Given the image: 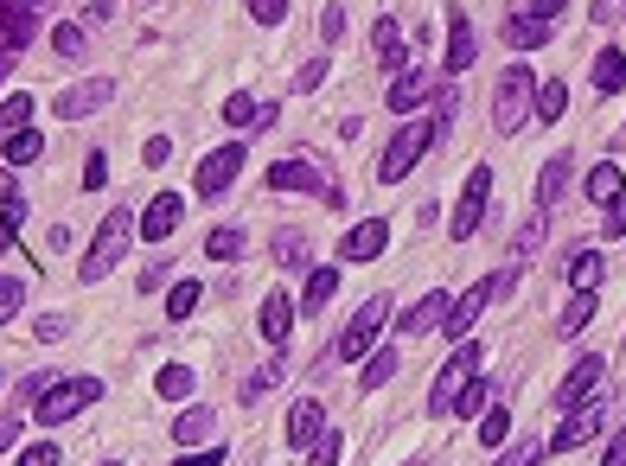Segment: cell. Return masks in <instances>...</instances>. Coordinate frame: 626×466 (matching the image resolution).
<instances>
[{"mask_svg":"<svg viewBox=\"0 0 626 466\" xmlns=\"http://www.w3.org/2000/svg\"><path fill=\"white\" fill-rule=\"evenodd\" d=\"M435 134H442V122H403V129L391 134V148H384V160H377V180L384 185H396V180H410L416 173V160L435 148Z\"/></svg>","mask_w":626,"mask_h":466,"instance_id":"6da1fadb","label":"cell"},{"mask_svg":"<svg viewBox=\"0 0 626 466\" xmlns=\"http://www.w3.org/2000/svg\"><path fill=\"white\" fill-rule=\"evenodd\" d=\"M531 97H537V78H531L524 64H512V71L498 78V90H493V129L498 134H518L524 115H531Z\"/></svg>","mask_w":626,"mask_h":466,"instance_id":"7a4b0ae2","label":"cell"},{"mask_svg":"<svg viewBox=\"0 0 626 466\" xmlns=\"http://www.w3.org/2000/svg\"><path fill=\"white\" fill-rule=\"evenodd\" d=\"M129 236H134V217H129V211H109L103 224H97V243H90V256H83V282H103L109 269L122 262Z\"/></svg>","mask_w":626,"mask_h":466,"instance_id":"3957f363","label":"cell"},{"mask_svg":"<svg viewBox=\"0 0 626 466\" xmlns=\"http://www.w3.org/2000/svg\"><path fill=\"white\" fill-rule=\"evenodd\" d=\"M97 396H103V384H97V377H64L58 389H46V396H39V422H52V428H58V422L83 415Z\"/></svg>","mask_w":626,"mask_h":466,"instance_id":"277c9868","label":"cell"},{"mask_svg":"<svg viewBox=\"0 0 626 466\" xmlns=\"http://www.w3.org/2000/svg\"><path fill=\"white\" fill-rule=\"evenodd\" d=\"M236 173H243V141H224V148H211L205 160H199V199H224L236 185Z\"/></svg>","mask_w":626,"mask_h":466,"instance_id":"5b68a950","label":"cell"},{"mask_svg":"<svg viewBox=\"0 0 626 466\" xmlns=\"http://www.w3.org/2000/svg\"><path fill=\"white\" fill-rule=\"evenodd\" d=\"M269 185H275V192H313V185H320V199L340 205V185L326 180V166H313V160H275V166H269Z\"/></svg>","mask_w":626,"mask_h":466,"instance_id":"8992f818","label":"cell"},{"mask_svg":"<svg viewBox=\"0 0 626 466\" xmlns=\"http://www.w3.org/2000/svg\"><path fill=\"white\" fill-rule=\"evenodd\" d=\"M384 320H391V301H384V294H377V301H365V307L352 313L345 338H340V358H365L371 345H377V333H384Z\"/></svg>","mask_w":626,"mask_h":466,"instance_id":"52a82bcc","label":"cell"},{"mask_svg":"<svg viewBox=\"0 0 626 466\" xmlns=\"http://www.w3.org/2000/svg\"><path fill=\"white\" fill-rule=\"evenodd\" d=\"M486 199H493V166H473L467 192H461V205H454V236H461V243L486 224Z\"/></svg>","mask_w":626,"mask_h":466,"instance_id":"ba28073f","label":"cell"},{"mask_svg":"<svg viewBox=\"0 0 626 466\" xmlns=\"http://www.w3.org/2000/svg\"><path fill=\"white\" fill-rule=\"evenodd\" d=\"M600 428H607V409H600V403H582V409H575L569 422L544 440V447H549V454H575V447H582V440H595Z\"/></svg>","mask_w":626,"mask_h":466,"instance_id":"9c48e42d","label":"cell"},{"mask_svg":"<svg viewBox=\"0 0 626 466\" xmlns=\"http://www.w3.org/2000/svg\"><path fill=\"white\" fill-rule=\"evenodd\" d=\"M473 364H479V345H473V338H467V345H461V352H454V358H447L442 364V377H435V409H454V396H461V389H467L473 384Z\"/></svg>","mask_w":626,"mask_h":466,"instance_id":"30bf717a","label":"cell"},{"mask_svg":"<svg viewBox=\"0 0 626 466\" xmlns=\"http://www.w3.org/2000/svg\"><path fill=\"white\" fill-rule=\"evenodd\" d=\"M600 377H607V364L600 358H575V371L563 377V389H556V409L569 415V409H582V403H595Z\"/></svg>","mask_w":626,"mask_h":466,"instance_id":"8fae6325","label":"cell"},{"mask_svg":"<svg viewBox=\"0 0 626 466\" xmlns=\"http://www.w3.org/2000/svg\"><path fill=\"white\" fill-rule=\"evenodd\" d=\"M109 97H115V83H109V78H90V83H71L52 109H58V122H78V115H97Z\"/></svg>","mask_w":626,"mask_h":466,"instance_id":"7c38bea8","label":"cell"},{"mask_svg":"<svg viewBox=\"0 0 626 466\" xmlns=\"http://www.w3.org/2000/svg\"><path fill=\"white\" fill-rule=\"evenodd\" d=\"M384 243H391V224H384V217H365V224H352V231L340 236V256L345 262H377Z\"/></svg>","mask_w":626,"mask_h":466,"instance_id":"4fadbf2b","label":"cell"},{"mask_svg":"<svg viewBox=\"0 0 626 466\" xmlns=\"http://www.w3.org/2000/svg\"><path fill=\"white\" fill-rule=\"evenodd\" d=\"M498 287H505V275H486V282L473 287V294H461V301H454V307H447L442 333H447V338H467V326H473V320H479V307H486V301H493Z\"/></svg>","mask_w":626,"mask_h":466,"instance_id":"5bb4252c","label":"cell"},{"mask_svg":"<svg viewBox=\"0 0 626 466\" xmlns=\"http://www.w3.org/2000/svg\"><path fill=\"white\" fill-rule=\"evenodd\" d=\"M447 307H454V301H447L442 287H428L416 307H403V320H396V326H403V338H422V333H435V326L447 320Z\"/></svg>","mask_w":626,"mask_h":466,"instance_id":"9a60e30c","label":"cell"},{"mask_svg":"<svg viewBox=\"0 0 626 466\" xmlns=\"http://www.w3.org/2000/svg\"><path fill=\"white\" fill-rule=\"evenodd\" d=\"M180 217H185V199H173V192H160L154 205L141 211V236H148V243H166V236L180 231Z\"/></svg>","mask_w":626,"mask_h":466,"instance_id":"2e32d148","label":"cell"},{"mask_svg":"<svg viewBox=\"0 0 626 466\" xmlns=\"http://www.w3.org/2000/svg\"><path fill=\"white\" fill-rule=\"evenodd\" d=\"M320 428H326L320 396H301V403L287 409V440H294V447H313V440H320Z\"/></svg>","mask_w":626,"mask_h":466,"instance_id":"e0dca14e","label":"cell"},{"mask_svg":"<svg viewBox=\"0 0 626 466\" xmlns=\"http://www.w3.org/2000/svg\"><path fill=\"white\" fill-rule=\"evenodd\" d=\"M287 326H294V301H287L282 287H269V294H262V338H269V345H282Z\"/></svg>","mask_w":626,"mask_h":466,"instance_id":"ac0fdd59","label":"cell"},{"mask_svg":"<svg viewBox=\"0 0 626 466\" xmlns=\"http://www.w3.org/2000/svg\"><path fill=\"white\" fill-rule=\"evenodd\" d=\"M473 52H479V45H473V20L467 13H454V27H447V78H461V71L473 64Z\"/></svg>","mask_w":626,"mask_h":466,"instance_id":"d6986e66","label":"cell"},{"mask_svg":"<svg viewBox=\"0 0 626 466\" xmlns=\"http://www.w3.org/2000/svg\"><path fill=\"white\" fill-rule=\"evenodd\" d=\"M505 45H512V52H537V45H549V20L512 13V27H505Z\"/></svg>","mask_w":626,"mask_h":466,"instance_id":"ffe728a7","label":"cell"},{"mask_svg":"<svg viewBox=\"0 0 626 466\" xmlns=\"http://www.w3.org/2000/svg\"><path fill=\"white\" fill-rule=\"evenodd\" d=\"M428 90H435V83L422 78V71H403V78L391 83V109H396V115H410V109L428 103Z\"/></svg>","mask_w":626,"mask_h":466,"instance_id":"44dd1931","label":"cell"},{"mask_svg":"<svg viewBox=\"0 0 626 466\" xmlns=\"http://www.w3.org/2000/svg\"><path fill=\"white\" fill-rule=\"evenodd\" d=\"M563 109H569V90L556 78H537V97H531V115L537 122H563Z\"/></svg>","mask_w":626,"mask_h":466,"instance_id":"7402d4cb","label":"cell"},{"mask_svg":"<svg viewBox=\"0 0 626 466\" xmlns=\"http://www.w3.org/2000/svg\"><path fill=\"white\" fill-rule=\"evenodd\" d=\"M0 154H7V166H32V160L46 154V134H32V129L0 134Z\"/></svg>","mask_w":626,"mask_h":466,"instance_id":"603a6c76","label":"cell"},{"mask_svg":"<svg viewBox=\"0 0 626 466\" xmlns=\"http://www.w3.org/2000/svg\"><path fill=\"white\" fill-rule=\"evenodd\" d=\"M620 166H614V160H600L595 173H588V185H582V192H588V199H595V205H614V199H620Z\"/></svg>","mask_w":626,"mask_h":466,"instance_id":"cb8c5ba5","label":"cell"},{"mask_svg":"<svg viewBox=\"0 0 626 466\" xmlns=\"http://www.w3.org/2000/svg\"><path fill=\"white\" fill-rule=\"evenodd\" d=\"M333 294H340V269H313V275H307V287H301V307H307V313H320L326 301H333Z\"/></svg>","mask_w":626,"mask_h":466,"instance_id":"d4e9b609","label":"cell"},{"mask_svg":"<svg viewBox=\"0 0 626 466\" xmlns=\"http://www.w3.org/2000/svg\"><path fill=\"white\" fill-rule=\"evenodd\" d=\"M563 180H569V160L556 154V160H544V173H537V205H556V199H563Z\"/></svg>","mask_w":626,"mask_h":466,"instance_id":"484cf974","label":"cell"},{"mask_svg":"<svg viewBox=\"0 0 626 466\" xmlns=\"http://www.w3.org/2000/svg\"><path fill=\"white\" fill-rule=\"evenodd\" d=\"M154 389H160V403H185V396H192V371H185V364H160Z\"/></svg>","mask_w":626,"mask_h":466,"instance_id":"4316f807","label":"cell"},{"mask_svg":"<svg viewBox=\"0 0 626 466\" xmlns=\"http://www.w3.org/2000/svg\"><path fill=\"white\" fill-rule=\"evenodd\" d=\"M620 83H626V58L614 52V45H607V52L595 58V90H600V97H614Z\"/></svg>","mask_w":626,"mask_h":466,"instance_id":"83f0119b","label":"cell"},{"mask_svg":"<svg viewBox=\"0 0 626 466\" xmlns=\"http://www.w3.org/2000/svg\"><path fill=\"white\" fill-rule=\"evenodd\" d=\"M20 7H27V0H13V7H0V45H7V52H20V45H27V32H32Z\"/></svg>","mask_w":626,"mask_h":466,"instance_id":"f1b7e54d","label":"cell"},{"mask_svg":"<svg viewBox=\"0 0 626 466\" xmlns=\"http://www.w3.org/2000/svg\"><path fill=\"white\" fill-rule=\"evenodd\" d=\"M205 250H211V256H224V262H236L243 250H250V236L236 231V224H218V231L205 236Z\"/></svg>","mask_w":626,"mask_h":466,"instance_id":"f546056e","label":"cell"},{"mask_svg":"<svg viewBox=\"0 0 626 466\" xmlns=\"http://www.w3.org/2000/svg\"><path fill=\"white\" fill-rule=\"evenodd\" d=\"M377 58H384V64H403V52H410V39H403V27H396V20H377Z\"/></svg>","mask_w":626,"mask_h":466,"instance_id":"4dcf8cb0","label":"cell"},{"mask_svg":"<svg viewBox=\"0 0 626 466\" xmlns=\"http://www.w3.org/2000/svg\"><path fill=\"white\" fill-rule=\"evenodd\" d=\"M27 122H32V97L27 90H13V97L0 103V134H20Z\"/></svg>","mask_w":626,"mask_h":466,"instance_id":"1f68e13d","label":"cell"},{"mask_svg":"<svg viewBox=\"0 0 626 466\" xmlns=\"http://www.w3.org/2000/svg\"><path fill=\"white\" fill-rule=\"evenodd\" d=\"M600 269H607V262H600L595 250H582V256H575V269H569L575 294H595V287H600Z\"/></svg>","mask_w":626,"mask_h":466,"instance_id":"d6a6232c","label":"cell"},{"mask_svg":"<svg viewBox=\"0 0 626 466\" xmlns=\"http://www.w3.org/2000/svg\"><path fill=\"white\" fill-rule=\"evenodd\" d=\"M199 294H205L199 282H173V294H166V320H192V313H199Z\"/></svg>","mask_w":626,"mask_h":466,"instance_id":"836d02e7","label":"cell"},{"mask_svg":"<svg viewBox=\"0 0 626 466\" xmlns=\"http://www.w3.org/2000/svg\"><path fill=\"white\" fill-rule=\"evenodd\" d=\"M391 377H396V352H391V345H377V352H371V364H365V384H359V389H384Z\"/></svg>","mask_w":626,"mask_h":466,"instance_id":"e575fe53","label":"cell"},{"mask_svg":"<svg viewBox=\"0 0 626 466\" xmlns=\"http://www.w3.org/2000/svg\"><path fill=\"white\" fill-rule=\"evenodd\" d=\"M486 396H493V384H486V377H473V384L454 396V415H486Z\"/></svg>","mask_w":626,"mask_h":466,"instance_id":"d590c367","label":"cell"},{"mask_svg":"<svg viewBox=\"0 0 626 466\" xmlns=\"http://www.w3.org/2000/svg\"><path fill=\"white\" fill-rule=\"evenodd\" d=\"M205 435H211V409H185L173 422V440H205Z\"/></svg>","mask_w":626,"mask_h":466,"instance_id":"8d00e7d4","label":"cell"},{"mask_svg":"<svg viewBox=\"0 0 626 466\" xmlns=\"http://www.w3.org/2000/svg\"><path fill=\"white\" fill-rule=\"evenodd\" d=\"M0 217H7V224H20V217H27V199L13 192V173H7V166H0Z\"/></svg>","mask_w":626,"mask_h":466,"instance_id":"74e56055","label":"cell"},{"mask_svg":"<svg viewBox=\"0 0 626 466\" xmlns=\"http://www.w3.org/2000/svg\"><path fill=\"white\" fill-rule=\"evenodd\" d=\"M588 320H595V294H575V301H569V313H563V338H569V333H582Z\"/></svg>","mask_w":626,"mask_h":466,"instance_id":"f35d334b","label":"cell"},{"mask_svg":"<svg viewBox=\"0 0 626 466\" xmlns=\"http://www.w3.org/2000/svg\"><path fill=\"white\" fill-rule=\"evenodd\" d=\"M262 109H256V97H250V90H236L231 103H224V122H231V129H243V122H256Z\"/></svg>","mask_w":626,"mask_h":466,"instance_id":"ab89813d","label":"cell"},{"mask_svg":"<svg viewBox=\"0 0 626 466\" xmlns=\"http://www.w3.org/2000/svg\"><path fill=\"white\" fill-rule=\"evenodd\" d=\"M544 454H549L544 440H524V447H505V454H498L493 466H537V460H544Z\"/></svg>","mask_w":626,"mask_h":466,"instance_id":"60d3db41","label":"cell"},{"mask_svg":"<svg viewBox=\"0 0 626 466\" xmlns=\"http://www.w3.org/2000/svg\"><path fill=\"white\" fill-rule=\"evenodd\" d=\"M505 435H512V415H505V409H486V415H479V440H486V447H498Z\"/></svg>","mask_w":626,"mask_h":466,"instance_id":"b9f144b4","label":"cell"},{"mask_svg":"<svg viewBox=\"0 0 626 466\" xmlns=\"http://www.w3.org/2000/svg\"><path fill=\"white\" fill-rule=\"evenodd\" d=\"M275 384H282V364H269V371H256V377L243 384V403H262V396H269Z\"/></svg>","mask_w":626,"mask_h":466,"instance_id":"7bdbcfd3","label":"cell"},{"mask_svg":"<svg viewBox=\"0 0 626 466\" xmlns=\"http://www.w3.org/2000/svg\"><path fill=\"white\" fill-rule=\"evenodd\" d=\"M20 307H27V287H20L13 275H7V282H0V326H7V320H13Z\"/></svg>","mask_w":626,"mask_h":466,"instance_id":"ee69618b","label":"cell"},{"mask_svg":"<svg viewBox=\"0 0 626 466\" xmlns=\"http://www.w3.org/2000/svg\"><path fill=\"white\" fill-rule=\"evenodd\" d=\"M13 466H58V440H32V447H27V454H20Z\"/></svg>","mask_w":626,"mask_h":466,"instance_id":"f6af8a7d","label":"cell"},{"mask_svg":"<svg viewBox=\"0 0 626 466\" xmlns=\"http://www.w3.org/2000/svg\"><path fill=\"white\" fill-rule=\"evenodd\" d=\"M103 180H109V154H90L83 160V192H103Z\"/></svg>","mask_w":626,"mask_h":466,"instance_id":"bcb514c9","label":"cell"},{"mask_svg":"<svg viewBox=\"0 0 626 466\" xmlns=\"http://www.w3.org/2000/svg\"><path fill=\"white\" fill-rule=\"evenodd\" d=\"M52 39H58V52H64V58H83V52H90V45H83V27H58Z\"/></svg>","mask_w":626,"mask_h":466,"instance_id":"7dc6e473","label":"cell"},{"mask_svg":"<svg viewBox=\"0 0 626 466\" xmlns=\"http://www.w3.org/2000/svg\"><path fill=\"white\" fill-rule=\"evenodd\" d=\"M250 13H256L262 27H282V13H287V0H250Z\"/></svg>","mask_w":626,"mask_h":466,"instance_id":"c3c4849f","label":"cell"},{"mask_svg":"<svg viewBox=\"0 0 626 466\" xmlns=\"http://www.w3.org/2000/svg\"><path fill=\"white\" fill-rule=\"evenodd\" d=\"M180 466H224V447L211 440V447H192V454H180Z\"/></svg>","mask_w":626,"mask_h":466,"instance_id":"681fc988","label":"cell"},{"mask_svg":"<svg viewBox=\"0 0 626 466\" xmlns=\"http://www.w3.org/2000/svg\"><path fill=\"white\" fill-rule=\"evenodd\" d=\"M320 32H326V39H345V7H326V13H320Z\"/></svg>","mask_w":626,"mask_h":466,"instance_id":"f907efd6","label":"cell"},{"mask_svg":"<svg viewBox=\"0 0 626 466\" xmlns=\"http://www.w3.org/2000/svg\"><path fill=\"white\" fill-rule=\"evenodd\" d=\"M607 236H626V199H614V205H607Z\"/></svg>","mask_w":626,"mask_h":466,"instance_id":"816d5d0a","label":"cell"},{"mask_svg":"<svg viewBox=\"0 0 626 466\" xmlns=\"http://www.w3.org/2000/svg\"><path fill=\"white\" fill-rule=\"evenodd\" d=\"M320 83H326V58H313L307 71H301V90H320Z\"/></svg>","mask_w":626,"mask_h":466,"instance_id":"f5cc1de1","label":"cell"},{"mask_svg":"<svg viewBox=\"0 0 626 466\" xmlns=\"http://www.w3.org/2000/svg\"><path fill=\"white\" fill-rule=\"evenodd\" d=\"M275 256H282V262H301V231H287L282 243H275Z\"/></svg>","mask_w":626,"mask_h":466,"instance_id":"db71d44e","label":"cell"},{"mask_svg":"<svg viewBox=\"0 0 626 466\" xmlns=\"http://www.w3.org/2000/svg\"><path fill=\"white\" fill-rule=\"evenodd\" d=\"M13 440H20V415H0V454H7Z\"/></svg>","mask_w":626,"mask_h":466,"instance_id":"11a10c76","label":"cell"},{"mask_svg":"<svg viewBox=\"0 0 626 466\" xmlns=\"http://www.w3.org/2000/svg\"><path fill=\"white\" fill-rule=\"evenodd\" d=\"M569 0H531V20H549V13H563Z\"/></svg>","mask_w":626,"mask_h":466,"instance_id":"9f6ffc18","label":"cell"},{"mask_svg":"<svg viewBox=\"0 0 626 466\" xmlns=\"http://www.w3.org/2000/svg\"><path fill=\"white\" fill-rule=\"evenodd\" d=\"M600 466H626V428H620V440H614V447L600 454Z\"/></svg>","mask_w":626,"mask_h":466,"instance_id":"6f0895ef","label":"cell"},{"mask_svg":"<svg viewBox=\"0 0 626 466\" xmlns=\"http://www.w3.org/2000/svg\"><path fill=\"white\" fill-rule=\"evenodd\" d=\"M7 243H13V224H7V217H0V250H7Z\"/></svg>","mask_w":626,"mask_h":466,"instance_id":"680465c9","label":"cell"},{"mask_svg":"<svg viewBox=\"0 0 626 466\" xmlns=\"http://www.w3.org/2000/svg\"><path fill=\"white\" fill-rule=\"evenodd\" d=\"M103 466H115V460H103Z\"/></svg>","mask_w":626,"mask_h":466,"instance_id":"91938a15","label":"cell"},{"mask_svg":"<svg viewBox=\"0 0 626 466\" xmlns=\"http://www.w3.org/2000/svg\"><path fill=\"white\" fill-rule=\"evenodd\" d=\"M0 384H7V377H0Z\"/></svg>","mask_w":626,"mask_h":466,"instance_id":"94428289","label":"cell"},{"mask_svg":"<svg viewBox=\"0 0 626 466\" xmlns=\"http://www.w3.org/2000/svg\"><path fill=\"white\" fill-rule=\"evenodd\" d=\"M27 7H32V0H27Z\"/></svg>","mask_w":626,"mask_h":466,"instance_id":"6125c7cd","label":"cell"}]
</instances>
